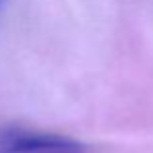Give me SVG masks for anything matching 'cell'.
Here are the masks:
<instances>
[{"instance_id":"obj_1","label":"cell","mask_w":153,"mask_h":153,"mask_svg":"<svg viewBox=\"0 0 153 153\" xmlns=\"http://www.w3.org/2000/svg\"><path fill=\"white\" fill-rule=\"evenodd\" d=\"M0 153H87L83 143L16 124L0 126Z\"/></svg>"}]
</instances>
